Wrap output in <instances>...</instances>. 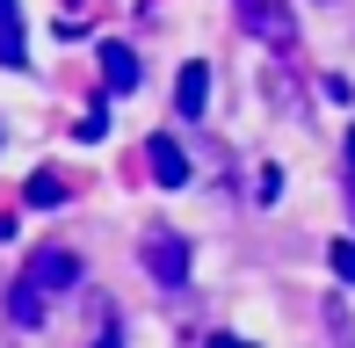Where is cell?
<instances>
[{
  "label": "cell",
  "mask_w": 355,
  "mask_h": 348,
  "mask_svg": "<svg viewBox=\"0 0 355 348\" xmlns=\"http://www.w3.org/2000/svg\"><path fill=\"white\" fill-rule=\"evenodd\" d=\"M232 15H239L247 37L268 44V51H297V15H290L283 0H232Z\"/></svg>",
  "instance_id": "1"
},
{
  "label": "cell",
  "mask_w": 355,
  "mask_h": 348,
  "mask_svg": "<svg viewBox=\"0 0 355 348\" xmlns=\"http://www.w3.org/2000/svg\"><path fill=\"white\" fill-rule=\"evenodd\" d=\"M145 268H153L159 283H182L189 276V240L167 232V225H153V232H145Z\"/></svg>",
  "instance_id": "2"
},
{
  "label": "cell",
  "mask_w": 355,
  "mask_h": 348,
  "mask_svg": "<svg viewBox=\"0 0 355 348\" xmlns=\"http://www.w3.org/2000/svg\"><path fill=\"white\" fill-rule=\"evenodd\" d=\"M22 283H37L44 297H51V290H73V283H80V261L66 254V247H44V254H29Z\"/></svg>",
  "instance_id": "3"
},
{
  "label": "cell",
  "mask_w": 355,
  "mask_h": 348,
  "mask_svg": "<svg viewBox=\"0 0 355 348\" xmlns=\"http://www.w3.org/2000/svg\"><path fill=\"white\" fill-rule=\"evenodd\" d=\"M145 167H153V182H159V189H182V182H189V153L174 146L167 131L145 138Z\"/></svg>",
  "instance_id": "4"
},
{
  "label": "cell",
  "mask_w": 355,
  "mask_h": 348,
  "mask_svg": "<svg viewBox=\"0 0 355 348\" xmlns=\"http://www.w3.org/2000/svg\"><path fill=\"white\" fill-rule=\"evenodd\" d=\"M203 102H211V66H203V58H189L182 80H174V109H182V116H203Z\"/></svg>",
  "instance_id": "5"
},
{
  "label": "cell",
  "mask_w": 355,
  "mask_h": 348,
  "mask_svg": "<svg viewBox=\"0 0 355 348\" xmlns=\"http://www.w3.org/2000/svg\"><path fill=\"white\" fill-rule=\"evenodd\" d=\"M0 66H29V37H22V8L15 0H0Z\"/></svg>",
  "instance_id": "6"
},
{
  "label": "cell",
  "mask_w": 355,
  "mask_h": 348,
  "mask_svg": "<svg viewBox=\"0 0 355 348\" xmlns=\"http://www.w3.org/2000/svg\"><path fill=\"white\" fill-rule=\"evenodd\" d=\"M102 80L116 87V94L138 87V51H131V44H102Z\"/></svg>",
  "instance_id": "7"
},
{
  "label": "cell",
  "mask_w": 355,
  "mask_h": 348,
  "mask_svg": "<svg viewBox=\"0 0 355 348\" xmlns=\"http://www.w3.org/2000/svg\"><path fill=\"white\" fill-rule=\"evenodd\" d=\"M8 320H15V327H37V320H44V290H37V283H15Z\"/></svg>",
  "instance_id": "8"
},
{
  "label": "cell",
  "mask_w": 355,
  "mask_h": 348,
  "mask_svg": "<svg viewBox=\"0 0 355 348\" xmlns=\"http://www.w3.org/2000/svg\"><path fill=\"white\" fill-rule=\"evenodd\" d=\"M29 211H51V203H66V182H58V174H29Z\"/></svg>",
  "instance_id": "9"
},
{
  "label": "cell",
  "mask_w": 355,
  "mask_h": 348,
  "mask_svg": "<svg viewBox=\"0 0 355 348\" xmlns=\"http://www.w3.org/2000/svg\"><path fill=\"white\" fill-rule=\"evenodd\" d=\"M327 261H334V276H341V283H355V240H334Z\"/></svg>",
  "instance_id": "10"
},
{
  "label": "cell",
  "mask_w": 355,
  "mask_h": 348,
  "mask_svg": "<svg viewBox=\"0 0 355 348\" xmlns=\"http://www.w3.org/2000/svg\"><path fill=\"white\" fill-rule=\"evenodd\" d=\"M73 131H80V138H87V146H94V138H102V131H109V109H102V102H94V109H87V116H80V123H73Z\"/></svg>",
  "instance_id": "11"
},
{
  "label": "cell",
  "mask_w": 355,
  "mask_h": 348,
  "mask_svg": "<svg viewBox=\"0 0 355 348\" xmlns=\"http://www.w3.org/2000/svg\"><path fill=\"white\" fill-rule=\"evenodd\" d=\"M254 196H261V203H276V196H283V167H261V182H254Z\"/></svg>",
  "instance_id": "12"
},
{
  "label": "cell",
  "mask_w": 355,
  "mask_h": 348,
  "mask_svg": "<svg viewBox=\"0 0 355 348\" xmlns=\"http://www.w3.org/2000/svg\"><path fill=\"white\" fill-rule=\"evenodd\" d=\"M211 348H254V341H239V334H211Z\"/></svg>",
  "instance_id": "13"
},
{
  "label": "cell",
  "mask_w": 355,
  "mask_h": 348,
  "mask_svg": "<svg viewBox=\"0 0 355 348\" xmlns=\"http://www.w3.org/2000/svg\"><path fill=\"white\" fill-rule=\"evenodd\" d=\"M348 174H355V131H348Z\"/></svg>",
  "instance_id": "14"
}]
</instances>
